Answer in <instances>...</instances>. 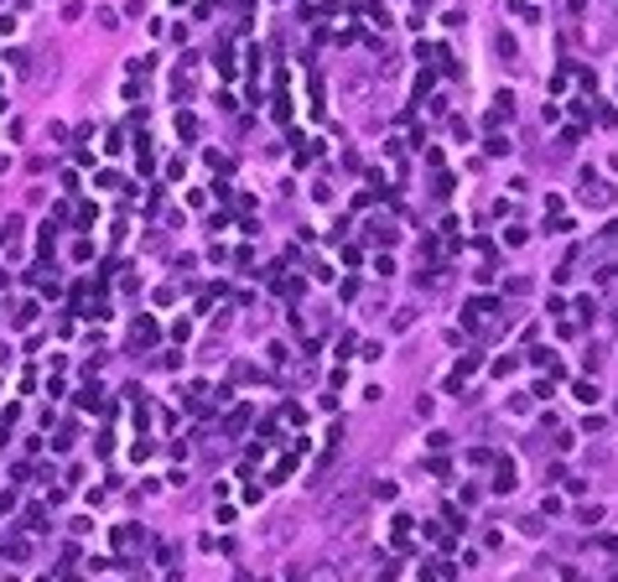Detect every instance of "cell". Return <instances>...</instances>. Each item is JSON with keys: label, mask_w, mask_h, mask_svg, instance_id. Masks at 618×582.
I'll return each mask as SVG.
<instances>
[{"label": "cell", "mask_w": 618, "mask_h": 582, "mask_svg": "<svg viewBox=\"0 0 618 582\" xmlns=\"http://www.w3.org/2000/svg\"><path fill=\"white\" fill-rule=\"evenodd\" d=\"M494 463H499V474H494V494H510L514 489V468L504 463V458H494Z\"/></svg>", "instance_id": "obj_1"}, {"label": "cell", "mask_w": 618, "mask_h": 582, "mask_svg": "<svg viewBox=\"0 0 618 582\" xmlns=\"http://www.w3.org/2000/svg\"><path fill=\"white\" fill-rule=\"evenodd\" d=\"M156 333H161V328L151 323V317H140V323H136V343H151V338H156Z\"/></svg>", "instance_id": "obj_2"}]
</instances>
